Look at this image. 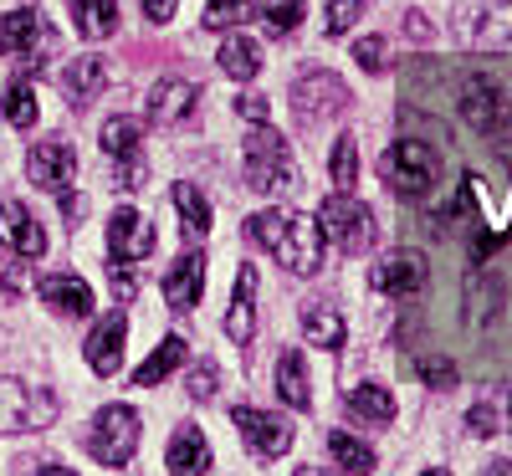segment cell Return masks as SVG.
Wrapping results in <instances>:
<instances>
[{
    "label": "cell",
    "mask_w": 512,
    "mask_h": 476,
    "mask_svg": "<svg viewBox=\"0 0 512 476\" xmlns=\"http://www.w3.org/2000/svg\"><path fill=\"white\" fill-rule=\"evenodd\" d=\"M328 451H333V461L344 466L349 476H359V471H374V451H369L359 436H349V430H333V436H328Z\"/></svg>",
    "instance_id": "31"
},
{
    "label": "cell",
    "mask_w": 512,
    "mask_h": 476,
    "mask_svg": "<svg viewBox=\"0 0 512 476\" xmlns=\"http://www.w3.org/2000/svg\"><path fill=\"white\" fill-rule=\"evenodd\" d=\"M251 0H205V26H231L246 16Z\"/></svg>",
    "instance_id": "39"
},
{
    "label": "cell",
    "mask_w": 512,
    "mask_h": 476,
    "mask_svg": "<svg viewBox=\"0 0 512 476\" xmlns=\"http://www.w3.org/2000/svg\"><path fill=\"white\" fill-rule=\"evenodd\" d=\"M41 302L57 308L62 318H88L93 313V287L72 272H52V277H41Z\"/></svg>",
    "instance_id": "19"
},
{
    "label": "cell",
    "mask_w": 512,
    "mask_h": 476,
    "mask_svg": "<svg viewBox=\"0 0 512 476\" xmlns=\"http://www.w3.org/2000/svg\"><path fill=\"white\" fill-rule=\"evenodd\" d=\"M374 292H390V297H415L425 287V256L420 251H390L384 262L374 267Z\"/></svg>",
    "instance_id": "13"
},
{
    "label": "cell",
    "mask_w": 512,
    "mask_h": 476,
    "mask_svg": "<svg viewBox=\"0 0 512 476\" xmlns=\"http://www.w3.org/2000/svg\"><path fill=\"white\" fill-rule=\"evenodd\" d=\"M461 118L472 123V128H482V134H492V123L502 118V88L492 77H482V72H472L461 82Z\"/></svg>",
    "instance_id": "16"
},
{
    "label": "cell",
    "mask_w": 512,
    "mask_h": 476,
    "mask_svg": "<svg viewBox=\"0 0 512 476\" xmlns=\"http://www.w3.org/2000/svg\"><path fill=\"white\" fill-rule=\"evenodd\" d=\"M246 236L256 246H267L277 262L297 277H318L323 272V231L318 221H308V215L297 210H262L246 221Z\"/></svg>",
    "instance_id": "1"
},
{
    "label": "cell",
    "mask_w": 512,
    "mask_h": 476,
    "mask_svg": "<svg viewBox=\"0 0 512 476\" xmlns=\"http://www.w3.org/2000/svg\"><path fill=\"white\" fill-rule=\"evenodd\" d=\"M41 476H77V471H67V466H41Z\"/></svg>",
    "instance_id": "48"
},
{
    "label": "cell",
    "mask_w": 512,
    "mask_h": 476,
    "mask_svg": "<svg viewBox=\"0 0 512 476\" xmlns=\"http://www.w3.org/2000/svg\"><path fill=\"white\" fill-rule=\"evenodd\" d=\"M180 364H185V338H164L159 349H154V354H149V359L134 369V384H139V389H149V384L169 379V374H175Z\"/></svg>",
    "instance_id": "26"
},
{
    "label": "cell",
    "mask_w": 512,
    "mask_h": 476,
    "mask_svg": "<svg viewBox=\"0 0 512 476\" xmlns=\"http://www.w3.org/2000/svg\"><path fill=\"white\" fill-rule=\"evenodd\" d=\"M303 11H308V0H256V21L267 26V36H292Z\"/></svg>",
    "instance_id": "29"
},
{
    "label": "cell",
    "mask_w": 512,
    "mask_h": 476,
    "mask_svg": "<svg viewBox=\"0 0 512 476\" xmlns=\"http://www.w3.org/2000/svg\"><path fill=\"white\" fill-rule=\"evenodd\" d=\"M216 384H221L216 364H195L190 369V400H210V395H216Z\"/></svg>",
    "instance_id": "40"
},
{
    "label": "cell",
    "mask_w": 512,
    "mask_h": 476,
    "mask_svg": "<svg viewBox=\"0 0 512 476\" xmlns=\"http://www.w3.org/2000/svg\"><path fill=\"white\" fill-rule=\"evenodd\" d=\"M344 318H338L333 308H328V302H308V308H303V338L313 343V349H344Z\"/></svg>",
    "instance_id": "21"
},
{
    "label": "cell",
    "mask_w": 512,
    "mask_h": 476,
    "mask_svg": "<svg viewBox=\"0 0 512 476\" xmlns=\"http://www.w3.org/2000/svg\"><path fill=\"white\" fill-rule=\"evenodd\" d=\"M292 476H333V471H323V466H297Z\"/></svg>",
    "instance_id": "47"
},
{
    "label": "cell",
    "mask_w": 512,
    "mask_h": 476,
    "mask_svg": "<svg viewBox=\"0 0 512 476\" xmlns=\"http://www.w3.org/2000/svg\"><path fill=\"white\" fill-rule=\"evenodd\" d=\"M349 410L374 420V425H390L395 420V395L384 384H359V389H349Z\"/></svg>",
    "instance_id": "28"
},
{
    "label": "cell",
    "mask_w": 512,
    "mask_h": 476,
    "mask_svg": "<svg viewBox=\"0 0 512 476\" xmlns=\"http://www.w3.org/2000/svg\"><path fill=\"white\" fill-rule=\"evenodd\" d=\"M31 57L26 67H41V52H52V36H41V16L36 11H11L0 16V57Z\"/></svg>",
    "instance_id": "10"
},
{
    "label": "cell",
    "mask_w": 512,
    "mask_h": 476,
    "mask_svg": "<svg viewBox=\"0 0 512 476\" xmlns=\"http://www.w3.org/2000/svg\"><path fill=\"white\" fill-rule=\"evenodd\" d=\"M195 103H200V88H195V82L164 77L159 88L149 93V123H154V128H180V123L195 113Z\"/></svg>",
    "instance_id": "12"
},
{
    "label": "cell",
    "mask_w": 512,
    "mask_h": 476,
    "mask_svg": "<svg viewBox=\"0 0 512 476\" xmlns=\"http://www.w3.org/2000/svg\"><path fill=\"white\" fill-rule=\"evenodd\" d=\"M108 277H113V292H118V302H128V297L139 292V277H134V267L113 262V267H108Z\"/></svg>",
    "instance_id": "41"
},
{
    "label": "cell",
    "mask_w": 512,
    "mask_h": 476,
    "mask_svg": "<svg viewBox=\"0 0 512 476\" xmlns=\"http://www.w3.org/2000/svg\"><path fill=\"white\" fill-rule=\"evenodd\" d=\"M318 231H323V241H333L338 251H349V256H359V251H369L374 246V210L364 205V200H354L349 190H338V195H328L323 205H318Z\"/></svg>",
    "instance_id": "3"
},
{
    "label": "cell",
    "mask_w": 512,
    "mask_h": 476,
    "mask_svg": "<svg viewBox=\"0 0 512 476\" xmlns=\"http://www.w3.org/2000/svg\"><path fill=\"white\" fill-rule=\"evenodd\" d=\"M492 149H497V159L512 169V118H497V123H492Z\"/></svg>",
    "instance_id": "42"
},
{
    "label": "cell",
    "mask_w": 512,
    "mask_h": 476,
    "mask_svg": "<svg viewBox=\"0 0 512 476\" xmlns=\"http://www.w3.org/2000/svg\"><path fill=\"white\" fill-rule=\"evenodd\" d=\"M466 430H472V436H497V430H507L502 425V410H497V400H482V405H472L466 410Z\"/></svg>",
    "instance_id": "36"
},
{
    "label": "cell",
    "mask_w": 512,
    "mask_h": 476,
    "mask_svg": "<svg viewBox=\"0 0 512 476\" xmlns=\"http://www.w3.org/2000/svg\"><path fill=\"white\" fill-rule=\"evenodd\" d=\"M88 451L103 466H128V456L139 451V410L128 405H103L93 430H88Z\"/></svg>",
    "instance_id": "6"
},
{
    "label": "cell",
    "mask_w": 512,
    "mask_h": 476,
    "mask_svg": "<svg viewBox=\"0 0 512 476\" xmlns=\"http://www.w3.org/2000/svg\"><path fill=\"white\" fill-rule=\"evenodd\" d=\"M164 461H169V471H180V476H200V471H210V441L200 436V425H180L175 436H169Z\"/></svg>",
    "instance_id": "20"
},
{
    "label": "cell",
    "mask_w": 512,
    "mask_h": 476,
    "mask_svg": "<svg viewBox=\"0 0 512 476\" xmlns=\"http://www.w3.org/2000/svg\"><path fill=\"white\" fill-rule=\"evenodd\" d=\"M354 62L364 72H384V67H390V47H384L379 36H364V41H354Z\"/></svg>",
    "instance_id": "38"
},
{
    "label": "cell",
    "mask_w": 512,
    "mask_h": 476,
    "mask_svg": "<svg viewBox=\"0 0 512 476\" xmlns=\"http://www.w3.org/2000/svg\"><path fill=\"white\" fill-rule=\"evenodd\" d=\"M420 476H451V471H441V466H431V471H420Z\"/></svg>",
    "instance_id": "49"
},
{
    "label": "cell",
    "mask_w": 512,
    "mask_h": 476,
    "mask_svg": "<svg viewBox=\"0 0 512 476\" xmlns=\"http://www.w3.org/2000/svg\"><path fill=\"white\" fill-rule=\"evenodd\" d=\"M98 139H103V149H108L113 159H139V149H144V128H139L134 118H108Z\"/></svg>",
    "instance_id": "30"
},
{
    "label": "cell",
    "mask_w": 512,
    "mask_h": 476,
    "mask_svg": "<svg viewBox=\"0 0 512 476\" xmlns=\"http://www.w3.org/2000/svg\"><path fill=\"white\" fill-rule=\"evenodd\" d=\"M26 175H31L36 190L67 195V185H72V175H77V154H72V144H62V139L36 144V149L26 154Z\"/></svg>",
    "instance_id": "9"
},
{
    "label": "cell",
    "mask_w": 512,
    "mask_h": 476,
    "mask_svg": "<svg viewBox=\"0 0 512 476\" xmlns=\"http://www.w3.org/2000/svg\"><path fill=\"white\" fill-rule=\"evenodd\" d=\"M359 16H364V0H328V21L323 26H328V36H344Z\"/></svg>",
    "instance_id": "37"
},
{
    "label": "cell",
    "mask_w": 512,
    "mask_h": 476,
    "mask_svg": "<svg viewBox=\"0 0 512 476\" xmlns=\"http://www.w3.org/2000/svg\"><path fill=\"white\" fill-rule=\"evenodd\" d=\"M123 338H128V313L118 308V313H108V318L93 328V338H88V364H93V374H118V364H123Z\"/></svg>",
    "instance_id": "18"
},
{
    "label": "cell",
    "mask_w": 512,
    "mask_h": 476,
    "mask_svg": "<svg viewBox=\"0 0 512 476\" xmlns=\"http://www.w3.org/2000/svg\"><path fill=\"white\" fill-rule=\"evenodd\" d=\"M221 67H226L231 77L251 82V77L262 72L267 62H262V47H256L251 36H226V41H221Z\"/></svg>",
    "instance_id": "27"
},
{
    "label": "cell",
    "mask_w": 512,
    "mask_h": 476,
    "mask_svg": "<svg viewBox=\"0 0 512 476\" xmlns=\"http://www.w3.org/2000/svg\"><path fill=\"white\" fill-rule=\"evenodd\" d=\"M200 287H205V256H200V251H185L180 262L164 272V297H169V308H175V313H195Z\"/></svg>",
    "instance_id": "17"
},
{
    "label": "cell",
    "mask_w": 512,
    "mask_h": 476,
    "mask_svg": "<svg viewBox=\"0 0 512 476\" xmlns=\"http://www.w3.org/2000/svg\"><path fill=\"white\" fill-rule=\"evenodd\" d=\"M67 93H72V103H93L103 88H108V67H103V57H77V62H67Z\"/></svg>",
    "instance_id": "24"
},
{
    "label": "cell",
    "mask_w": 512,
    "mask_h": 476,
    "mask_svg": "<svg viewBox=\"0 0 512 476\" xmlns=\"http://www.w3.org/2000/svg\"><path fill=\"white\" fill-rule=\"evenodd\" d=\"M72 21L88 41H108L118 31V0H72Z\"/></svg>",
    "instance_id": "23"
},
{
    "label": "cell",
    "mask_w": 512,
    "mask_h": 476,
    "mask_svg": "<svg viewBox=\"0 0 512 476\" xmlns=\"http://www.w3.org/2000/svg\"><path fill=\"white\" fill-rule=\"evenodd\" d=\"M487 476H512V461H492V466H487Z\"/></svg>",
    "instance_id": "46"
},
{
    "label": "cell",
    "mask_w": 512,
    "mask_h": 476,
    "mask_svg": "<svg viewBox=\"0 0 512 476\" xmlns=\"http://www.w3.org/2000/svg\"><path fill=\"white\" fill-rule=\"evenodd\" d=\"M415 374L431 384V389H456V364L451 359H441V354H425V359H415Z\"/></svg>",
    "instance_id": "35"
},
{
    "label": "cell",
    "mask_w": 512,
    "mask_h": 476,
    "mask_svg": "<svg viewBox=\"0 0 512 476\" xmlns=\"http://www.w3.org/2000/svg\"><path fill=\"white\" fill-rule=\"evenodd\" d=\"M175 205H180V221L190 236H210V205L195 185H175Z\"/></svg>",
    "instance_id": "32"
},
{
    "label": "cell",
    "mask_w": 512,
    "mask_h": 476,
    "mask_svg": "<svg viewBox=\"0 0 512 476\" xmlns=\"http://www.w3.org/2000/svg\"><path fill=\"white\" fill-rule=\"evenodd\" d=\"M461 41L466 47H512V6H477L461 16Z\"/></svg>",
    "instance_id": "15"
},
{
    "label": "cell",
    "mask_w": 512,
    "mask_h": 476,
    "mask_svg": "<svg viewBox=\"0 0 512 476\" xmlns=\"http://www.w3.org/2000/svg\"><path fill=\"white\" fill-rule=\"evenodd\" d=\"M354 180H359V139L344 134V139L333 144V185L338 190H354Z\"/></svg>",
    "instance_id": "33"
},
{
    "label": "cell",
    "mask_w": 512,
    "mask_h": 476,
    "mask_svg": "<svg viewBox=\"0 0 512 476\" xmlns=\"http://www.w3.org/2000/svg\"><path fill=\"white\" fill-rule=\"evenodd\" d=\"M405 36H415V41L431 36V26H425V16H420V11H410V16H405Z\"/></svg>",
    "instance_id": "45"
},
{
    "label": "cell",
    "mask_w": 512,
    "mask_h": 476,
    "mask_svg": "<svg viewBox=\"0 0 512 476\" xmlns=\"http://www.w3.org/2000/svg\"><path fill=\"white\" fill-rule=\"evenodd\" d=\"M379 180L405 200H420L441 180V154L431 144H420V139H400V144H390L379 154Z\"/></svg>",
    "instance_id": "2"
},
{
    "label": "cell",
    "mask_w": 512,
    "mask_h": 476,
    "mask_svg": "<svg viewBox=\"0 0 512 476\" xmlns=\"http://www.w3.org/2000/svg\"><path fill=\"white\" fill-rule=\"evenodd\" d=\"M246 180H251V190H262V195H282L297 180L292 175V149L267 123H256L251 139H246Z\"/></svg>",
    "instance_id": "4"
},
{
    "label": "cell",
    "mask_w": 512,
    "mask_h": 476,
    "mask_svg": "<svg viewBox=\"0 0 512 476\" xmlns=\"http://www.w3.org/2000/svg\"><path fill=\"white\" fill-rule=\"evenodd\" d=\"M277 395H282L292 410H308V405H313V389H308V364H303V354H297V349H287V354L277 359Z\"/></svg>",
    "instance_id": "22"
},
{
    "label": "cell",
    "mask_w": 512,
    "mask_h": 476,
    "mask_svg": "<svg viewBox=\"0 0 512 476\" xmlns=\"http://www.w3.org/2000/svg\"><path fill=\"white\" fill-rule=\"evenodd\" d=\"M236 425H241V436L251 446V456H262V461H277L292 451V425L272 410H256V405H236Z\"/></svg>",
    "instance_id": "8"
},
{
    "label": "cell",
    "mask_w": 512,
    "mask_h": 476,
    "mask_svg": "<svg viewBox=\"0 0 512 476\" xmlns=\"http://www.w3.org/2000/svg\"><path fill=\"white\" fill-rule=\"evenodd\" d=\"M6 123H16V128H31L36 123V93H31L26 77H16L11 88H6Z\"/></svg>",
    "instance_id": "34"
},
{
    "label": "cell",
    "mask_w": 512,
    "mask_h": 476,
    "mask_svg": "<svg viewBox=\"0 0 512 476\" xmlns=\"http://www.w3.org/2000/svg\"><path fill=\"white\" fill-rule=\"evenodd\" d=\"M0 251L26 256V262L47 251V231H41V226H36V215H31L26 205H16V200L0 205Z\"/></svg>",
    "instance_id": "11"
},
{
    "label": "cell",
    "mask_w": 512,
    "mask_h": 476,
    "mask_svg": "<svg viewBox=\"0 0 512 476\" xmlns=\"http://www.w3.org/2000/svg\"><path fill=\"white\" fill-rule=\"evenodd\" d=\"M251 302H256V272H251V267H241L236 292H231V313H226V333H231L236 343H246V338H251V323H256Z\"/></svg>",
    "instance_id": "25"
},
{
    "label": "cell",
    "mask_w": 512,
    "mask_h": 476,
    "mask_svg": "<svg viewBox=\"0 0 512 476\" xmlns=\"http://www.w3.org/2000/svg\"><path fill=\"white\" fill-rule=\"evenodd\" d=\"M108 251H113V262H139V256L154 251V231L139 210H113L108 215Z\"/></svg>",
    "instance_id": "14"
},
{
    "label": "cell",
    "mask_w": 512,
    "mask_h": 476,
    "mask_svg": "<svg viewBox=\"0 0 512 476\" xmlns=\"http://www.w3.org/2000/svg\"><path fill=\"white\" fill-rule=\"evenodd\" d=\"M236 113H241V118H251V123H267V98L241 93V98H236Z\"/></svg>",
    "instance_id": "43"
},
{
    "label": "cell",
    "mask_w": 512,
    "mask_h": 476,
    "mask_svg": "<svg viewBox=\"0 0 512 476\" xmlns=\"http://www.w3.org/2000/svg\"><path fill=\"white\" fill-rule=\"evenodd\" d=\"M175 6H180V0H144L149 21H169V16H175Z\"/></svg>",
    "instance_id": "44"
},
{
    "label": "cell",
    "mask_w": 512,
    "mask_h": 476,
    "mask_svg": "<svg viewBox=\"0 0 512 476\" xmlns=\"http://www.w3.org/2000/svg\"><path fill=\"white\" fill-rule=\"evenodd\" d=\"M57 395L52 389H26L16 379H0V430L6 436H26V430H47L57 420Z\"/></svg>",
    "instance_id": "5"
},
{
    "label": "cell",
    "mask_w": 512,
    "mask_h": 476,
    "mask_svg": "<svg viewBox=\"0 0 512 476\" xmlns=\"http://www.w3.org/2000/svg\"><path fill=\"white\" fill-rule=\"evenodd\" d=\"M292 103H297V118L303 123H318V118H333L349 108V88L333 72H308L292 82Z\"/></svg>",
    "instance_id": "7"
}]
</instances>
